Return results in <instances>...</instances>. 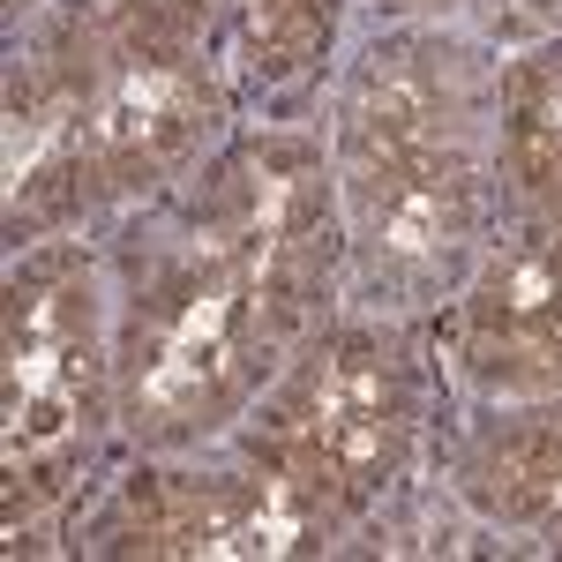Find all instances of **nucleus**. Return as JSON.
Wrapping results in <instances>:
<instances>
[{
  "label": "nucleus",
  "instance_id": "obj_3",
  "mask_svg": "<svg viewBox=\"0 0 562 562\" xmlns=\"http://www.w3.org/2000/svg\"><path fill=\"white\" fill-rule=\"evenodd\" d=\"M270 315L240 285V270L217 256L166 262L143 293H135L128 338H121V420L143 442H180V435L217 428L262 375L270 346Z\"/></svg>",
  "mask_w": 562,
  "mask_h": 562
},
{
  "label": "nucleus",
  "instance_id": "obj_6",
  "mask_svg": "<svg viewBox=\"0 0 562 562\" xmlns=\"http://www.w3.org/2000/svg\"><path fill=\"white\" fill-rule=\"evenodd\" d=\"M203 233L240 270V285L256 293L270 330L285 338L330 278V173H323V158L285 135L240 143L211 173Z\"/></svg>",
  "mask_w": 562,
  "mask_h": 562
},
{
  "label": "nucleus",
  "instance_id": "obj_2",
  "mask_svg": "<svg viewBox=\"0 0 562 562\" xmlns=\"http://www.w3.org/2000/svg\"><path fill=\"white\" fill-rule=\"evenodd\" d=\"M217 113V83L203 60V23L195 0H128L90 60L68 83V135L38 173L15 195V225L31 217H60L113 195V188H143L166 166L195 150L203 121Z\"/></svg>",
  "mask_w": 562,
  "mask_h": 562
},
{
  "label": "nucleus",
  "instance_id": "obj_4",
  "mask_svg": "<svg viewBox=\"0 0 562 562\" xmlns=\"http://www.w3.org/2000/svg\"><path fill=\"white\" fill-rule=\"evenodd\" d=\"M413 375L390 338L346 330L307 360L256 428V465L301 487L323 518L375 503L413 450Z\"/></svg>",
  "mask_w": 562,
  "mask_h": 562
},
{
  "label": "nucleus",
  "instance_id": "obj_9",
  "mask_svg": "<svg viewBox=\"0 0 562 562\" xmlns=\"http://www.w3.org/2000/svg\"><path fill=\"white\" fill-rule=\"evenodd\" d=\"M473 495L562 548V420H518L473 458Z\"/></svg>",
  "mask_w": 562,
  "mask_h": 562
},
{
  "label": "nucleus",
  "instance_id": "obj_8",
  "mask_svg": "<svg viewBox=\"0 0 562 562\" xmlns=\"http://www.w3.org/2000/svg\"><path fill=\"white\" fill-rule=\"evenodd\" d=\"M458 352L495 390L562 383V203L518 225L465 293Z\"/></svg>",
  "mask_w": 562,
  "mask_h": 562
},
{
  "label": "nucleus",
  "instance_id": "obj_7",
  "mask_svg": "<svg viewBox=\"0 0 562 562\" xmlns=\"http://www.w3.org/2000/svg\"><path fill=\"white\" fill-rule=\"evenodd\" d=\"M315 503L301 487L262 465L256 480H135L121 518H113V548L121 555H301L315 548Z\"/></svg>",
  "mask_w": 562,
  "mask_h": 562
},
{
  "label": "nucleus",
  "instance_id": "obj_5",
  "mask_svg": "<svg viewBox=\"0 0 562 562\" xmlns=\"http://www.w3.org/2000/svg\"><path fill=\"white\" fill-rule=\"evenodd\" d=\"M105 405L98 293L76 248H45L8 285V510L60 495Z\"/></svg>",
  "mask_w": 562,
  "mask_h": 562
},
{
  "label": "nucleus",
  "instance_id": "obj_11",
  "mask_svg": "<svg viewBox=\"0 0 562 562\" xmlns=\"http://www.w3.org/2000/svg\"><path fill=\"white\" fill-rule=\"evenodd\" d=\"M330 31H338V0H240L248 60H256V76H270V83L315 68Z\"/></svg>",
  "mask_w": 562,
  "mask_h": 562
},
{
  "label": "nucleus",
  "instance_id": "obj_10",
  "mask_svg": "<svg viewBox=\"0 0 562 562\" xmlns=\"http://www.w3.org/2000/svg\"><path fill=\"white\" fill-rule=\"evenodd\" d=\"M503 166L525 195L562 203V45L532 53L510 76V105H503Z\"/></svg>",
  "mask_w": 562,
  "mask_h": 562
},
{
  "label": "nucleus",
  "instance_id": "obj_1",
  "mask_svg": "<svg viewBox=\"0 0 562 562\" xmlns=\"http://www.w3.org/2000/svg\"><path fill=\"white\" fill-rule=\"evenodd\" d=\"M346 211L375 278H450L480 225L465 76L435 38H390L346 90Z\"/></svg>",
  "mask_w": 562,
  "mask_h": 562
}]
</instances>
